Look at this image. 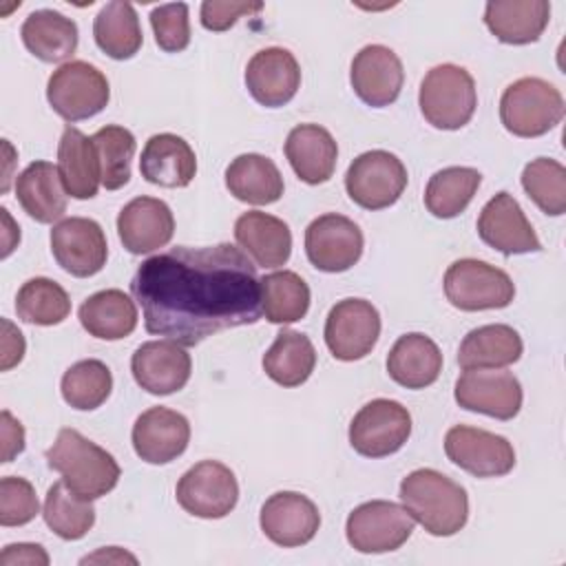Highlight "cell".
<instances>
[{
    "mask_svg": "<svg viewBox=\"0 0 566 566\" xmlns=\"http://www.w3.org/2000/svg\"><path fill=\"white\" fill-rule=\"evenodd\" d=\"M447 458L475 478H500L515 467L513 444L486 429L455 424L444 436Z\"/></svg>",
    "mask_w": 566,
    "mask_h": 566,
    "instance_id": "cell-13",
    "label": "cell"
},
{
    "mask_svg": "<svg viewBox=\"0 0 566 566\" xmlns=\"http://www.w3.org/2000/svg\"><path fill=\"white\" fill-rule=\"evenodd\" d=\"M551 20L546 0H491L484 7L486 29L504 44L537 42Z\"/></svg>",
    "mask_w": 566,
    "mask_h": 566,
    "instance_id": "cell-27",
    "label": "cell"
},
{
    "mask_svg": "<svg viewBox=\"0 0 566 566\" xmlns=\"http://www.w3.org/2000/svg\"><path fill=\"white\" fill-rule=\"evenodd\" d=\"M93 500L75 495L62 480L51 484L44 497V522L62 539H82L95 524Z\"/></svg>",
    "mask_w": 566,
    "mask_h": 566,
    "instance_id": "cell-39",
    "label": "cell"
},
{
    "mask_svg": "<svg viewBox=\"0 0 566 566\" xmlns=\"http://www.w3.org/2000/svg\"><path fill=\"white\" fill-rule=\"evenodd\" d=\"M263 371L281 387L303 385L316 367V349L312 340L294 329H281L272 347L263 354Z\"/></svg>",
    "mask_w": 566,
    "mask_h": 566,
    "instance_id": "cell-35",
    "label": "cell"
},
{
    "mask_svg": "<svg viewBox=\"0 0 566 566\" xmlns=\"http://www.w3.org/2000/svg\"><path fill=\"white\" fill-rule=\"evenodd\" d=\"M482 175L469 166H449L429 177L424 206L438 219H453L467 210L478 192Z\"/></svg>",
    "mask_w": 566,
    "mask_h": 566,
    "instance_id": "cell-37",
    "label": "cell"
},
{
    "mask_svg": "<svg viewBox=\"0 0 566 566\" xmlns=\"http://www.w3.org/2000/svg\"><path fill=\"white\" fill-rule=\"evenodd\" d=\"M113 389V374L111 369L97 360L86 358L71 365L60 382V391L66 405L80 411H93L106 402Z\"/></svg>",
    "mask_w": 566,
    "mask_h": 566,
    "instance_id": "cell-41",
    "label": "cell"
},
{
    "mask_svg": "<svg viewBox=\"0 0 566 566\" xmlns=\"http://www.w3.org/2000/svg\"><path fill=\"white\" fill-rule=\"evenodd\" d=\"M133 449L148 464L177 460L190 442V422L184 413L168 407H150L133 424Z\"/></svg>",
    "mask_w": 566,
    "mask_h": 566,
    "instance_id": "cell-21",
    "label": "cell"
},
{
    "mask_svg": "<svg viewBox=\"0 0 566 566\" xmlns=\"http://www.w3.org/2000/svg\"><path fill=\"white\" fill-rule=\"evenodd\" d=\"M130 292L146 332L184 347L261 318L256 265L232 243L159 252L137 268Z\"/></svg>",
    "mask_w": 566,
    "mask_h": 566,
    "instance_id": "cell-1",
    "label": "cell"
},
{
    "mask_svg": "<svg viewBox=\"0 0 566 566\" xmlns=\"http://www.w3.org/2000/svg\"><path fill=\"white\" fill-rule=\"evenodd\" d=\"M46 99L62 119L80 122L106 108L111 86L97 66L84 60H71L51 73L46 82Z\"/></svg>",
    "mask_w": 566,
    "mask_h": 566,
    "instance_id": "cell-7",
    "label": "cell"
},
{
    "mask_svg": "<svg viewBox=\"0 0 566 566\" xmlns=\"http://www.w3.org/2000/svg\"><path fill=\"white\" fill-rule=\"evenodd\" d=\"M130 371L144 391L153 396H168L186 387L190 380L192 360L184 345L175 340H148L135 349Z\"/></svg>",
    "mask_w": 566,
    "mask_h": 566,
    "instance_id": "cell-17",
    "label": "cell"
},
{
    "mask_svg": "<svg viewBox=\"0 0 566 566\" xmlns=\"http://www.w3.org/2000/svg\"><path fill=\"white\" fill-rule=\"evenodd\" d=\"M15 314L31 325L51 327L71 314V298L66 290L46 276H35L22 283L15 294Z\"/></svg>",
    "mask_w": 566,
    "mask_h": 566,
    "instance_id": "cell-40",
    "label": "cell"
},
{
    "mask_svg": "<svg viewBox=\"0 0 566 566\" xmlns=\"http://www.w3.org/2000/svg\"><path fill=\"white\" fill-rule=\"evenodd\" d=\"M261 312L270 323L287 325L301 321L310 310V287L292 270H281L259 279Z\"/></svg>",
    "mask_w": 566,
    "mask_h": 566,
    "instance_id": "cell-38",
    "label": "cell"
},
{
    "mask_svg": "<svg viewBox=\"0 0 566 566\" xmlns=\"http://www.w3.org/2000/svg\"><path fill=\"white\" fill-rule=\"evenodd\" d=\"M0 418H2V462H11L15 455L24 451V427L7 409L2 411Z\"/></svg>",
    "mask_w": 566,
    "mask_h": 566,
    "instance_id": "cell-49",
    "label": "cell"
},
{
    "mask_svg": "<svg viewBox=\"0 0 566 566\" xmlns=\"http://www.w3.org/2000/svg\"><path fill=\"white\" fill-rule=\"evenodd\" d=\"M49 553L40 544L18 542L9 544L0 553V566H46Z\"/></svg>",
    "mask_w": 566,
    "mask_h": 566,
    "instance_id": "cell-47",
    "label": "cell"
},
{
    "mask_svg": "<svg viewBox=\"0 0 566 566\" xmlns=\"http://www.w3.org/2000/svg\"><path fill=\"white\" fill-rule=\"evenodd\" d=\"M455 402L495 420H511L522 409V385L504 369H464L455 380Z\"/></svg>",
    "mask_w": 566,
    "mask_h": 566,
    "instance_id": "cell-16",
    "label": "cell"
},
{
    "mask_svg": "<svg viewBox=\"0 0 566 566\" xmlns=\"http://www.w3.org/2000/svg\"><path fill=\"white\" fill-rule=\"evenodd\" d=\"M175 495L186 513L203 520H219L237 506L239 482L232 469L223 462L201 460L179 478Z\"/></svg>",
    "mask_w": 566,
    "mask_h": 566,
    "instance_id": "cell-9",
    "label": "cell"
},
{
    "mask_svg": "<svg viewBox=\"0 0 566 566\" xmlns=\"http://www.w3.org/2000/svg\"><path fill=\"white\" fill-rule=\"evenodd\" d=\"M285 157L301 181L318 186L332 179L338 146L327 128L318 124H298L287 133Z\"/></svg>",
    "mask_w": 566,
    "mask_h": 566,
    "instance_id": "cell-26",
    "label": "cell"
},
{
    "mask_svg": "<svg viewBox=\"0 0 566 566\" xmlns=\"http://www.w3.org/2000/svg\"><path fill=\"white\" fill-rule=\"evenodd\" d=\"M99 168H102V186L106 190H119L130 179V161L137 150L135 135L117 124L102 126L95 135H91Z\"/></svg>",
    "mask_w": 566,
    "mask_h": 566,
    "instance_id": "cell-42",
    "label": "cell"
},
{
    "mask_svg": "<svg viewBox=\"0 0 566 566\" xmlns=\"http://www.w3.org/2000/svg\"><path fill=\"white\" fill-rule=\"evenodd\" d=\"M226 188L250 206H270L283 195V177L276 164L259 153H243L226 168Z\"/></svg>",
    "mask_w": 566,
    "mask_h": 566,
    "instance_id": "cell-31",
    "label": "cell"
},
{
    "mask_svg": "<svg viewBox=\"0 0 566 566\" xmlns=\"http://www.w3.org/2000/svg\"><path fill=\"white\" fill-rule=\"evenodd\" d=\"M155 42L166 53H179L190 44V20L186 2L159 4L150 11Z\"/></svg>",
    "mask_w": 566,
    "mask_h": 566,
    "instance_id": "cell-45",
    "label": "cell"
},
{
    "mask_svg": "<svg viewBox=\"0 0 566 566\" xmlns=\"http://www.w3.org/2000/svg\"><path fill=\"white\" fill-rule=\"evenodd\" d=\"M24 349H27V343H24L22 332L9 318H2V363H0V369L9 371L11 367H15L22 360Z\"/></svg>",
    "mask_w": 566,
    "mask_h": 566,
    "instance_id": "cell-48",
    "label": "cell"
},
{
    "mask_svg": "<svg viewBox=\"0 0 566 566\" xmlns=\"http://www.w3.org/2000/svg\"><path fill=\"white\" fill-rule=\"evenodd\" d=\"M349 82L360 102L371 108H385L398 99L405 69L389 46L367 44L352 60Z\"/></svg>",
    "mask_w": 566,
    "mask_h": 566,
    "instance_id": "cell-19",
    "label": "cell"
},
{
    "mask_svg": "<svg viewBox=\"0 0 566 566\" xmlns=\"http://www.w3.org/2000/svg\"><path fill=\"white\" fill-rule=\"evenodd\" d=\"M40 513L35 489L29 480L4 475L0 480V524L24 526Z\"/></svg>",
    "mask_w": 566,
    "mask_h": 566,
    "instance_id": "cell-44",
    "label": "cell"
},
{
    "mask_svg": "<svg viewBox=\"0 0 566 566\" xmlns=\"http://www.w3.org/2000/svg\"><path fill=\"white\" fill-rule=\"evenodd\" d=\"M400 502L427 533L449 537L469 520V497L449 475L436 469H416L400 482Z\"/></svg>",
    "mask_w": 566,
    "mask_h": 566,
    "instance_id": "cell-2",
    "label": "cell"
},
{
    "mask_svg": "<svg viewBox=\"0 0 566 566\" xmlns=\"http://www.w3.org/2000/svg\"><path fill=\"white\" fill-rule=\"evenodd\" d=\"M93 38L108 57L130 60L144 42L135 7L122 0L104 4L93 20Z\"/></svg>",
    "mask_w": 566,
    "mask_h": 566,
    "instance_id": "cell-36",
    "label": "cell"
},
{
    "mask_svg": "<svg viewBox=\"0 0 566 566\" xmlns=\"http://www.w3.org/2000/svg\"><path fill=\"white\" fill-rule=\"evenodd\" d=\"M0 212H2V217L7 219V223H9V230L4 232L7 237H4V250H2V259H7V256L11 254V250L15 248V243L20 241V228H18V226H13V221H11L9 210H7V208H2Z\"/></svg>",
    "mask_w": 566,
    "mask_h": 566,
    "instance_id": "cell-51",
    "label": "cell"
},
{
    "mask_svg": "<svg viewBox=\"0 0 566 566\" xmlns=\"http://www.w3.org/2000/svg\"><path fill=\"white\" fill-rule=\"evenodd\" d=\"M139 172L148 184L186 188L195 179L197 157L184 137L175 133H157L142 148Z\"/></svg>",
    "mask_w": 566,
    "mask_h": 566,
    "instance_id": "cell-24",
    "label": "cell"
},
{
    "mask_svg": "<svg viewBox=\"0 0 566 566\" xmlns=\"http://www.w3.org/2000/svg\"><path fill=\"white\" fill-rule=\"evenodd\" d=\"M411 436V413L405 405L376 398L358 409L349 422V444L365 458H385L402 449Z\"/></svg>",
    "mask_w": 566,
    "mask_h": 566,
    "instance_id": "cell-10",
    "label": "cell"
},
{
    "mask_svg": "<svg viewBox=\"0 0 566 566\" xmlns=\"http://www.w3.org/2000/svg\"><path fill=\"white\" fill-rule=\"evenodd\" d=\"M104 562H106V564H124V562L137 564V557L130 555V553H126V551H122V548H117V546L99 548L97 553L82 557V564H104Z\"/></svg>",
    "mask_w": 566,
    "mask_h": 566,
    "instance_id": "cell-50",
    "label": "cell"
},
{
    "mask_svg": "<svg viewBox=\"0 0 566 566\" xmlns=\"http://www.w3.org/2000/svg\"><path fill=\"white\" fill-rule=\"evenodd\" d=\"M82 327L102 340H119L135 332L137 307L135 301L122 290H99L80 305Z\"/></svg>",
    "mask_w": 566,
    "mask_h": 566,
    "instance_id": "cell-34",
    "label": "cell"
},
{
    "mask_svg": "<svg viewBox=\"0 0 566 566\" xmlns=\"http://www.w3.org/2000/svg\"><path fill=\"white\" fill-rule=\"evenodd\" d=\"M480 239L502 254L539 252L542 243L524 210L506 190L491 197L478 217Z\"/></svg>",
    "mask_w": 566,
    "mask_h": 566,
    "instance_id": "cell-20",
    "label": "cell"
},
{
    "mask_svg": "<svg viewBox=\"0 0 566 566\" xmlns=\"http://www.w3.org/2000/svg\"><path fill=\"white\" fill-rule=\"evenodd\" d=\"M51 254L71 276L86 279L97 274L108 259L102 226L86 217H69L51 230Z\"/></svg>",
    "mask_w": 566,
    "mask_h": 566,
    "instance_id": "cell-15",
    "label": "cell"
},
{
    "mask_svg": "<svg viewBox=\"0 0 566 566\" xmlns=\"http://www.w3.org/2000/svg\"><path fill=\"white\" fill-rule=\"evenodd\" d=\"M44 458L49 469L57 471L62 482L84 500H97L111 493L122 475L119 464L106 449L71 427L57 431Z\"/></svg>",
    "mask_w": 566,
    "mask_h": 566,
    "instance_id": "cell-3",
    "label": "cell"
},
{
    "mask_svg": "<svg viewBox=\"0 0 566 566\" xmlns=\"http://www.w3.org/2000/svg\"><path fill=\"white\" fill-rule=\"evenodd\" d=\"M117 234L130 254H148L170 243L175 217L157 197H135L117 214Z\"/></svg>",
    "mask_w": 566,
    "mask_h": 566,
    "instance_id": "cell-23",
    "label": "cell"
},
{
    "mask_svg": "<svg viewBox=\"0 0 566 566\" xmlns=\"http://www.w3.org/2000/svg\"><path fill=\"white\" fill-rule=\"evenodd\" d=\"M263 9V2H234V0H206L201 2L199 20L201 27L208 31H228L234 27V22L243 15L259 13Z\"/></svg>",
    "mask_w": 566,
    "mask_h": 566,
    "instance_id": "cell-46",
    "label": "cell"
},
{
    "mask_svg": "<svg viewBox=\"0 0 566 566\" xmlns=\"http://www.w3.org/2000/svg\"><path fill=\"white\" fill-rule=\"evenodd\" d=\"M442 371L440 347L420 332L402 334L387 356V374L407 389H424L438 380Z\"/></svg>",
    "mask_w": 566,
    "mask_h": 566,
    "instance_id": "cell-28",
    "label": "cell"
},
{
    "mask_svg": "<svg viewBox=\"0 0 566 566\" xmlns=\"http://www.w3.org/2000/svg\"><path fill=\"white\" fill-rule=\"evenodd\" d=\"M259 524L270 542L283 548H294L314 539L321 526V513L307 495L279 491L263 502Z\"/></svg>",
    "mask_w": 566,
    "mask_h": 566,
    "instance_id": "cell-18",
    "label": "cell"
},
{
    "mask_svg": "<svg viewBox=\"0 0 566 566\" xmlns=\"http://www.w3.org/2000/svg\"><path fill=\"white\" fill-rule=\"evenodd\" d=\"M365 239L360 228L343 214L327 212L316 217L305 230V252L321 272H345L363 256Z\"/></svg>",
    "mask_w": 566,
    "mask_h": 566,
    "instance_id": "cell-14",
    "label": "cell"
},
{
    "mask_svg": "<svg viewBox=\"0 0 566 566\" xmlns=\"http://www.w3.org/2000/svg\"><path fill=\"white\" fill-rule=\"evenodd\" d=\"M57 172L66 195L93 199L102 184V168L95 144L80 128L66 126L57 144Z\"/></svg>",
    "mask_w": 566,
    "mask_h": 566,
    "instance_id": "cell-29",
    "label": "cell"
},
{
    "mask_svg": "<svg viewBox=\"0 0 566 566\" xmlns=\"http://www.w3.org/2000/svg\"><path fill=\"white\" fill-rule=\"evenodd\" d=\"M559 88L542 77H520L500 97V122L515 137H539L564 117Z\"/></svg>",
    "mask_w": 566,
    "mask_h": 566,
    "instance_id": "cell-5",
    "label": "cell"
},
{
    "mask_svg": "<svg viewBox=\"0 0 566 566\" xmlns=\"http://www.w3.org/2000/svg\"><path fill=\"white\" fill-rule=\"evenodd\" d=\"M66 190L57 166L51 161H31L15 177V199L38 223H53L66 212Z\"/></svg>",
    "mask_w": 566,
    "mask_h": 566,
    "instance_id": "cell-30",
    "label": "cell"
},
{
    "mask_svg": "<svg viewBox=\"0 0 566 566\" xmlns=\"http://www.w3.org/2000/svg\"><path fill=\"white\" fill-rule=\"evenodd\" d=\"M407 168L389 150H367L358 155L345 172L349 199L365 210L394 206L407 188Z\"/></svg>",
    "mask_w": 566,
    "mask_h": 566,
    "instance_id": "cell-8",
    "label": "cell"
},
{
    "mask_svg": "<svg viewBox=\"0 0 566 566\" xmlns=\"http://www.w3.org/2000/svg\"><path fill=\"white\" fill-rule=\"evenodd\" d=\"M245 86L261 106H285L301 86V66L287 49H261L245 66Z\"/></svg>",
    "mask_w": 566,
    "mask_h": 566,
    "instance_id": "cell-22",
    "label": "cell"
},
{
    "mask_svg": "<svg viewBox=\"0 0 566 566\" xmlns=\"http://www.w3.org/2000/svg\"><path fill=\"white\" fill-rule=\"evenodd\" d=\"M413 533V517L402 504L371 500L347 515L345 535L358 553H389L400 548Z\"/></svg>",
    "mask_w": 566,
    "mask_h": 566,
    "instance_id": "cell-11",
    "label": "cell"
},
{
    "mask_svg": "<svg viewBox=\"0 0 566 566\" xmlns=\"http://www.w3.org/2000/svg\"><path fill=\"white\" fill-rule=\"evenodd\" d=\"M522 188L542 212L551 217L566 212V168L557 159L528 161L522 170Z\"/></svg>",
    "mask_w": 566,
    "mask_h": 566,
    "instance_id": "cell-43",
    "label": "cell"
},
{
    "mask_svg": "<svg viewBox=\"0 0 566 566\" xmlns=\"http://www.w3.org/2000/svg\"><path fill=\"white\" fill-rule=\"evenodd\" d=\"M447 301L462 312L502 310L513 303L515 285L511 276L478 259L453 261L442 279Z\"/></svg>",
    "mask_w": 566,
    "mask_h": 566,
    "instance_id": "cell-6",
    "label": "cell"
},
{
    "mask_svg": "<svg viewBox=\"0 0 566 566\" xmlns=\"http://www.w3.org/2000/svg\"><path fill=\"white\" fill-rule=\"evenodd\" d=\"M22 44L42 62H64L77 49V24L60 11L38 9L27 15L20 29Z\"/></svg>",
    "mask_w": 566,
    "mask_h": 566,
    "instance_id": "cell-33",
    "label": "cell"
},
{
    "mask_svg": "<svg viewBox=\"0 0 566 566\" xmlns=\"http://www.w3.org/2000/svg\"><path fill=\"white\" fill-rule=\"evenodd\" d=\"M418 106L422 117L440 130L467 126L478 106L473 75L458 64H438L420 82Z\"/></svg>",
    "mask_w": 566,
    "mask_h": 566,
    "instance_id": "cell-4",
    "label": "cell"
},
{
    "mask_svg": "<svg viewBox=\"0 0 566 566\" xmlns=\"http://www.w3.org/2000/svg\"><path fill=\"white\" fill-rule=\"evenodd\" d=\"M234 239L259 268H281L292 254V232L274 214L250 210L234 221Z\"/></svg>",
    "mask_w": 566,
    "mask_h": 566,
    "instance_id": "cell-25",
    "label": "cell"
},
{
    "mask_svg": "<svg viewBox=\"0 0 566 566\" xmlns=\"http://www.w3.org/2000/svg\"><path fill=\"white\" fill-rule=\"evenodd\" d=\"M323 334L336 360H360L378 343L380 314L365 298H343L329 310Z\"/></svg>",
    "mask_w": 566,
    "mask_h": 566,
    "instance_id": "cell-12",
    "label": "cell"
},
{
    "mask_svg": "<svg viewBox=\"0 0 566 566\" xmlns=\"http://www.w3.org/2000/svg\"><path fill=\"white\" fill-rule=\"evenodd\" d=\"M522 352L524 343L511 325H482L462 338L458 365L462 369H502L517 363Z\"/></svg>",
    "mask_w": 566,
    "mask_h": 566,
    "instance_id": "cell-32",
    "label": "cell"
}]
</instances>
